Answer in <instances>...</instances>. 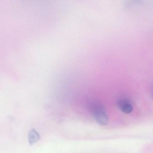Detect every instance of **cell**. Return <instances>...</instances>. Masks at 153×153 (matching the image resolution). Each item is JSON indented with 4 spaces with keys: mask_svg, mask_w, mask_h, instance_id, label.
<instances>
[{
    "mask_svg": "<svg viewBox=\"0 0 153 153\" xmlns=\"http://www.w3.org/2000/svg\"><path fill=\"white\" fill-rule=\"evenodd\" d=\"M90 110L96 122L101 125H106L108 122V118L104 108L99 103H91Z\"/></svg>",
    "mask_w": 153,
    "mask_h": 153,
    "instance_id": "cell-1",
    "label": "cell"
},
{
    "mask_svg": "<svg viewBox=\"0 0 153 153\" xmlns=\"http://www.w3.org/2000/svg\"><path fill=\"white\" fill-rule=\"evenodd\" d=\"M117 104L120 110L125 114H130L133 111V105L129 101L126 99H120L118 101Z\"/></svg>",
    "mask_w": 153,
    "mask_h": 153,
    "instance_id": "cell-2",
    "label": "cell"
},
{
    "mask_svg": "<svg viewBox=\"0 0 153 153\" xmlns=\"http://www.w3.org/2000/svg\"><path fill=\"white\" fill-rule=\"evenodd\" d=\"M40 139V137L39 134L35 129H32L30 130L28 135V140L30 145H33L35 144Z\"/></svg>",
    "mask_w": 153,
    "mask_h": 153,
    "instance_id": "cell-3",
    "label": "cell"
},
{
    "mask_svg": "<svg viewBox=\"0 0 153 153\" xmlns=\"http://www.w3.org/2000/svg\"><path fill=\"white\" fill-rule=\"evenodd\" d=\"M142 3V0H125L126 7H130L134 5H139Z\"/></svg>",
    "mask_w": 153,
    "mask_h": 153,
    "instance_id": "cell-4",
    "label": "cell"
},
{
    "mask_svg": "<svg viewBox=\"0 0 153 153\" xmlns=\"http://www.w3.org/2000/svg\"></svg>",
    "mask_w": 153,
    "mask_h": 153,
    "instance_id": "cell-5",
    "label": "cell"
}]
</instances>
